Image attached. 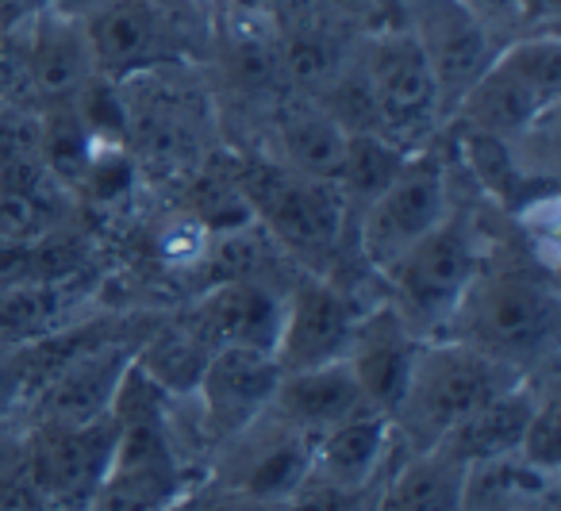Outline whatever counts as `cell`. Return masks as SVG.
<instances>
[{"label":"cell","mask_w":561,"mask_h":511,"mask_svg":"<svg viewBox=\"0 0 561 511\" xmlns=\"http://www.w3.org/2000/svg\"><path fill=\"white\" fill-rule=\"evenodd\" d=\"M412 35L420 39L427 66L435 73L438 101H443V116L458 109L466 89L481 78L489 58L496 55L500 39L473 16L461 9L458 0H420V9L408 20Z\"/></svg>","instance_id":"15"},{"label":"cell","mask_w":561,"mask_h":511,"mask_svg":"<svg viewBox=\"0 0 561 511\" xmlns=\"http://www.w3.org/2000/svg\"><path fill=\"white\" fill-rule=\"evenodd\" d=\"M351 63L374 109V132L404 150L443 139L446 116L435 73L412 27H369L351 43Z\"/></svg>","instance_id":"5"},{"label":"cell","mask_w":561,"mask_h":511,"mask_svg":"<svg viewBox=\"0 0 561 511\" xmlns=\"http://www.w3.org/2000/svg\"><path fill=\"white\" fill-rule=\"evenodd\" d=\"M423 342L427 339H420L385 296H377L366 308L358 334H354L351 350H346V362H351L362 393L377 411H385V416L397 411Z\"/></svg>","instance_id":"18"},{"label":"cell","mask_w":561,"mask_h":511,"mask_svg":"<svg viewBox=\"0 0 561 511\" xmlns=\"http://www.w3.org/2000/svg\"><path fill=\"white\" fill-rule=\"evenodd\" d=\"M484 258L489 247L477 224L466 216V208H454L435 231H427L397 262L385 265L377 273V285L420 339H438Z\"/></svg>","instance_id":"6"},{"label":"cell","mask_w":561,"mask_h":511,"mask_svg":"<svg viewBox=\"0 0 561 511\" xmlns=\"http://www.w3.org/2000/svg\"><path fill=\"white\" fill-rule=\"evenodd\" d=\"M561 101V39L553 27L512 35L466 89L446 127L512 139Z\"/></svg>","instance_id":"7"},{"label":"cell","mask_w":561,"mask_h":511,"mask_svg":"<svg viewBox=\"0 0 561 511\" xmlns=\"http://www.w3.org/2000/svg\"><path fill=\"white\" fill-rule=\"evenodd\" d=\"M285 288H273L262 277H227L211 281L188 304L185 327L201 342L216 347H262L273 350L280 331Z\"/></svg>","instance_id":"16"},{"label":"cell","mask_w":561,"mask_h":511,"mask_svg":"<svg viewBox=\"0 0 561 511\" xmlns=\"http://www.w3.org/2000/svg\"><path fill=\"white\" fill-rule=\"evenodd\" d=\"M89 55L101 78H131L162 63H204L216 27L154 0H96L81 12Z\"/></svg>","instance_id":"8"},{"label":"cell","mask_w":561,"mask_h":511,"mask_svg":"<svg viewBox=\"0 0 561 511\" xmlns=\"http://www.w3.org/2000/svg\"><path fill=\"white\" fill-rule=\"evenodd\" d=\"M227 166L265 239L305 262V270L328 273L343 242H354V208L335 181L289 173L262 150H234Z\"/></svg>","instance_id":"2"},{"label":"cell","mask_w":561,"mask_h":511,"mask_svg":"<svg viewBox=\"0 0 561 511\" xmlns=\"http://www.w3.org/2000/svg\"><path fill=\"white\" fill-rule=\"evenodd\" d=\"M458 511H558V473L519 454L473 462L461 473Z\"/></svg>","instance_id":"22"},{"label":"cell","mask_w":561,"mask_h":511,"mask_svg":"<svg viewBox=\"0 0 561 511\" xmlns=\"http://www.w3.org/2000/svg\"><path fill=\"white\" fill-rule=\"evenodd\" d=\"M362 411L377 408L366 400L346 357L328 365H308V370H280L277 393L270 404L273 419L289 423L293 431L308 434V439H320L323 431L362 416Z\"/></svg>","instance_id":"19"},{"label":"cell","mask_w":561,"mask_h":511,"mask_svg":"<svg viewBox=\"0 0 561 511\" xmlns=\"http://www.w3.org/2000/svg\"><path fill=\"white\" fill-rule=\"evenodd\" d=\"M185 511H280V508H277V503L250 500V496L227 492V488L211 485V492H188Z\"/></svg>","instance_id":"29"},{"label":"cell","mask_w":561,"mask_h":511,"mask_svg":"<svg viewBox=\"0 0 561 511\" xmlns=\"http://www.w3.org/2000/svg\"><path fill=\"white\" fill-rule=\"evenodd\" d=\"M397 454L392 419L385 411H362L312 442V473L343 488H377Z\"/></svg>","instance_id":"20"},{"label":"cell","mask_w":561,"mask_h":511,"mask_svg":"<svg viewBox=\"0 0 561 511\" xmlns=\"http://www.w3.org/2000/svg\"><path fill=\"white\" fill-rule=\"evenodd\" d=\"M20 70H24V81L32 86V96L39 104L73 101L96 78L93 55H89L85 32H81V16L58 9V4H43L27 24Z\"/></svg>","instance_id":"17"},{"label":"cell","mask_w":561,"mask_h":511,"mask_svg":"<svg viewBox=\"0 0 561 511\" xmlns=\"http://www.w3.org/2000/svg\"><path fill=\"white\" fill-rule=\"evenodd\" d=\"M116 86L135 162L193 173L208 158L219 101L216 86L204 78V63H162L119 78Z\"/></svg>","instance_id":"3"},{"label":"cell","mask_w":561,"mask_h":511,"mask_svg":"<svg viewBox=\"0 0 561 511\" xmlns=\"http://www.w3.org/2000/svg\"><path fill=\"white\" fill-rule=\"evenodd\" d=\"M377 488H343L335 480L308 473V480L280 503V511H366Z\"/></svg>","instance_id":"26"},{"label":"cell","mask_w":561,"mask_h":511,"mask_svg":"<svg viewBox=\"0 0 561 511\" xmlns=\"http://www.w3.org/2000/svg\"><path fill=\"white\" fill-rule=\"evenodd\" d=\"M466 465L446 450H400L374 492V511H458Z\"/></svg>","instance_id":"23"},{"label":"cell","mask_w":561,"mask_h":511,"mask_svg":"<svg viewBox=\"0 0 561 511\" xmlns=\"http://www.w3.org/2000/svg\"><path fill=\"white\" fill-rule=\"evenodd\" d=\"M280 381V362L262 347H216L201 370L196 388L185 396L211 446L242 434L270 411Z\"/></svg>","instance_id":"12"},{"label":"cell","mask_w":561,"mask_h":511,"mask_svg":"<svg viewBox=\"0 0 561 511\" xmlns=\"http://www.w3.org/2000/svg\"><path fill=\"white\" fill-rule=\"evenodd\" d=\"M131 362L135 347L119 334H104V339L89 342L47 385L35 388V396L27 400L32 423L85 427L96 423V419H108Z\"/></svg>","instance_id":"14"},{"label":"cell","mask_w":561,"mask_h":511,"mask_svg":"<svg viewBox=\"0 0 561 511\" xmlns=\"http://www.w3.org/2000/svg\"><path fill=\"white\" fill-rule=\"evenodd\" d=\"M454 201V178H450V155L438 147L415 150L404 162V170L354 212V254L362 258L369 273H381L389 262H397L408 247L435 231L450 212Z\"/></svg>","instance_id":"9"},{"label":"cell","mask_w":561,"mask_h":511,"mask_svg":"<svg viewBox=\"0 0 561 511\" xmlns=\"http://www.w3.org/2000/svg\"><path fill=\"white\" fill-rule=\"evenodd\" d=\"M461 9H469L500 43L512 39V35H523V24L530 20V9L535 0H458Z\"/></svg>","instance_id":"27"},{"label":"cell","mask_w":561,"mask_h":511,"mask_svg":"<svg viewBox=\"0 0 561 511\" xmlns=\"http://www.w3.org/2000/svg\"><path fill=\"white\" fill-rule=\"evenodd\" d=\"M519 457H527L538 469H553L561 465V404H558V381H553V365L542 370L538 381V400L530 411L527 434H523Z\"/></svg>","instance_id":"25"},{"label":"cell","mask_w":561,"mask_h":511,"mask_svg":"<svg viewBox=\"0 0 561 511\" xmlns=\"http://www.w3.org/2000/svg\"><path fill=\"white\" fill-rule=\"evenodd\" d=\"M316 12L331 24H339L343 32H369L381 24L385 0H316Z\"/></svg>","instance_id":"28"},{"label":"cell","mask_w":561,"mask_h":511,"mask_svg":"<svg viewBox=\"0 0 561 511\" xmlns=\"http://www.w3.org/2000/svg\"><path fill=\"white\" fill-rule=\"evenodd\" d=\"M412 155L415 150L397 147V143L385 139V135H377V132H351L335 185L343 189L346 204L358 212L362 204L374 201V196L381 193V189L389 185L400 170H404V162Z\"/></svg>","instance_id":"24"},{"label":"cell","mask_w":561,"mask_h":511,"mask_svg":"<svg viewBox=\"0 0 561 511\" xmlns=\"http://www.w3.org/2000/svg\"><path fill=\"white\" fill-rule=\"evenodd\" d=\"M312 442L265 411L257 423L219 446L211 485L280 508L312 473Z\"/></svg>","instance_id":"13"},{"label":"cell","mask_w":561,"mask_h":511,"mask_svg":"<svg viewBox=\"0 0 561 511\" xmlns=\"http://www.w3.org/2000/svg\"><path fill=\"white\" fill-rule=\"evenodd\" d=\"M374 300H362L354 288L328 273L300 270L285 288L280 331L273 342L280 370H308V365L343 362L358 323Z\"/></svg>","instance_id":"10"},{"label":"cell","mask_w":561,"mask_h":511,"mask_svg":"<svg viewBox=\"0 0 561 511\" xmlns=\"http://www.w3.org/2000/svg\"><path fill=\"white\" fill-rule=\"evenodd\" d=\"M519 373L458 339H427L412 365V377L392 411V434L400 450H431L454 423L477 411L484 400L519 385Z\"/></svg>","instance_id":"4"},{"label":"cell","mask_w":561,"mask_h":511,"mask_svg":"<svg viewBox=\"0 0 561 511\" xmlns=\"http://www.w3.org/2000/svg\"><path fill=\"white\" fill-rule=\"evenodd\" d=\"M546 370H550V365H546ZM538 381H542V370L523 377L519 385L504 388V393L492 396V400H484L481 408L469 411L461 423H454L435 446L446 450L450 457H458L461 465L519 454L530 411H535V400H538Z\"/></svg>","instance_id":"21"},{"label":"cell","mask_w":561,"mask_h":511,"mask_svg":"<svg viewBox=\"0 0 561 511\" xmlns=\"http://www.w3.org/2000/svg\"><path fill=\"white\" fill-rule=\"evenodd\" d=\"M558 288L550 270H515L484 258L438 339H458L519 373H538L558 354Z\"/></svg>","instance_id":"1"},{"label":"cell","mask_w":561,"mask_h":511,"mask_svg":"<svg viewBox=\"0 0 561 511\" xmlns=\"http://www.w3.org/2000/svg\"><path fill=\"white\" fill-rule=\"evenodd\" d=\"M116 416L85 427L27 423L24 457L35 492L58 511H85L116 454Z\"/></svg>","instance_id":"11"}]
</instances>
